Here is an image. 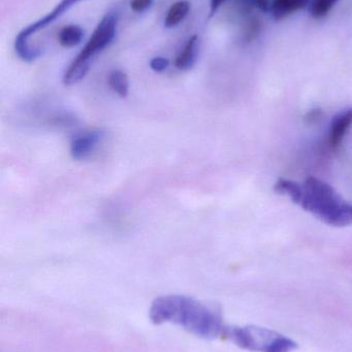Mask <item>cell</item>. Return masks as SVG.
Masks as SVG:
<instances>
[{
  "label": "cell",
  "instance_id": "6da1fadb",
  "mask_svg": "<svg viewBox=\"0 0 352 352\" xmlns=\"http://www.w3.org/2000/svg\"><path fill=\"white\" fill-rule=\"evenodd\" d=\"M278 194L289 197L304 210L335 227L352 225V204L343 200L334 188L310 176L303 184L280 178L274 186Z\"/></svg>",
  "mask_w": 352,
  "mask_h": 352
},
{
  "label": "cell",
  "instance_id": "7a4b0ae2",
  "mask_svg": "<svg viewBox=\"0 0 352 352\" xmlns=\"http://www.w3.org/2000/svg\"><path fill=\"white\" fill-rule=\"evenodd\" d=\"M150 320L155 324L174 322L205 339L223 336L227 329L216 310L186 296L169 295L155 299L150 308Z\"/></svg>",
  "mask_w": 352,
  "mask_h": 352
},
{
  "label": "cell",
  "instance_id": "3957f363",
  "mask_svg": "<svg viewBox=\"0 0 352 352\" xmlns=\"http://www.w3.org/2000/svg\"><path fill=\"white\" fill-rule=\"evenodd\" d=\"M119 14L115 10L107 12L97 24L90 38L87 41L82 51L76 59L70 63V67L63 76V84L72 86L82 80L88 74L93 60L101 54L105 47L111 45L117 32Z\"/></svg>",
  "mask_w": 352,
  "mask_h": 352
},
{
  "label": "cell",
  "instance_id": "277c9868",
  "mask_svg": "<svg viewBox=\"0 0 352 352\" xmlns=\"http://www.w3.org/2000/svg\"><path fill=\"white\" fill-rule=\"evenodd\" d=\"M80 1H82V0H61L60 3L57 4L51 12L45 14L43 18L39 19L37 22L29 25L26 28L23 29L19 33L18 36L16 37V41H14V51H16L18 57L24 62H33L37 60L41 56V50L39 47H31L30 43H29V38L37 31L45 28L48 25L57 20L66 10H70V6Z\"/></svg>",
  "mask_w": 352,
  "mask_h": 352
},
{
  "label": "cell",
  "instance_id": "5b68a950",
  "mask_svg": "<svg viewBox=\"0 0 352 352\" xmlns=\"http://www.w3.org/2000/svg\"><path fill=\"white\" fill-rule=\"evenodd\" d=\"M225 336L229 337L238 346L253 352H269L279 334L256 327H236L227 329Z\"/></svg>",
  "mask_w": 352,
  "mask_h": 352
},
{
  "label": "cell",
  "instance_id": "8992f818",
  "mask_svg": "<svg viewBox=\"0 0 352 352\" xmlns=\"http://www.w3.org/2000/svg\"><path fill=\"white\" fill-rule=\"evenodd\" d=\"M105 138L103 129L90 130L76 136L70 144V155L74 160H85L97 148Z\"/></svg>",
  "mask_w": 352,
  "mask_h": 352
},
{
  "label": "cell",
  "instance_id": "52a82bcc",
  "mask_svg": "<svg viewBox=\"0 0 352 352\" xmlns=\"http://www.w3.org/2000/svg\"><path fill=\"white\" fill-rule=\"evenodd\" d=\"M352 126V107L339 111L331 122L328 142L333 151L340 148L349 130Z\"/></svg>",
  "mask_w": 352,
  "mask_h": 352
},
{
  "label": "cell",
  "instance_id": "ba28073f",
  "mask_svg": "<svg viewBox=\"0 0 352 352\" xmlns=\"http://www.w3.org/2000/svg\"><path fill=\"white\" fill-rule=\"evenodd\" d=\"M198 49H200V41H198V35H194L188 39L181 53L176 58V67L179 70L191 69L198 60Z\"/></svg>",
  "mask_w": 352,
  "mask_h": 352
},
{
  "label": "cell",
  "instance_id": "9c48e42d",
  "mask_svg": "<svg viewBox=\"0 0 352 352\" xmlns=\"http://www.w3.org/2000/svg\"><path fill=\"white\" fill-rule=\"evenodd\" d=\"M311 0H272L270 10L276 20L287 18L309 6Z\"/></svg>",
  "mask_w": 352,
  "mask_h": 352
},
{
  "label": "cell",
  "instance_id": "30bf717a",
  "mask_svg": "<svg viewBox=\"0 0 352 352\" xmlns=\"http://www.w3.org/2000/svg\"><path fill=\"white\" fill-rule=\"evenodd\" d=\"M190 8L191 6L186 0H180L174 3L165 16V26L167 28H174V27L178 26L186 18Z\"/></svg>",
  "mask_w": 352,
  "mask_h": 352
},
{
  "label": "cell",
  "instance_id": "8fae6325",
  "mask_svg": "<svg viewBox=\"0 0 352 352\" xmlns=\"http://www.w3.org/2000/svg\"><path fill=\"white\" fill-rule=\"evenodd\" d=\"M84 38V30L78 25H68L60 30L58 41L64 47H74L80 45Z\"/></svg>",
  "mask_w": 352,
  "mask_h": 352
},
{
  "label": "cell",
  "instance_id": "7c38bea8",
  "mask_svg": "<svg viewBox=\"0 0 352 352\" xmlns=\"http://www.w3.org/2000/svg\"><path fill=\"white\" fill-rule=\"evenodd\" d=\"M110 88L119 95L120 97L124 98L127 96L128 91H130V80H128L127 74L122 70L116 69L111 72L107 78Z\"/></svg>",
  "mask_w": 352,
  "mask_h": 352
},
{
  "label": "cell",
  "instance_id": "4fadbf2b",
  "mask_svg": "<svg viewBox=\"0 0 352 352\" xmlns=\"http://www.w3.org/2000/svg\"><path fill=\"white\" fill-rule=\"evenodd\" d=\"M339 1L340 0H311L309 4L310 14L315 19L324 18Z\"/></svg>",
  "mask_w": 352,
  "mask_h": 352
},
{
  "label": "cell",
  "instance_id": "5bb4252c",
  "mask_svg": "<svg viewBox=\"0 0 352 352\" xmlns=\"http://www.w3.org/2000/svg\"><path fill=\"white\" fill-rule=\"evenodd\" d=\"M169 66V59L163 57H155L150 61V67L153 72H163Z\"/></svg>",
  "mask_w": 352,
  "mask_h": 352
},
{
  "label": "cell",
  "instance_id": "9a60e30c",
  "mask_svg": "<svg viewBox=\"0 0 352 352\" xmlns=\"http://www.w3.org/2000/svg\"><path fill=\"white\" fill-rule=\"evenodd\" d=\"M153 0H132L130 8L136 12H143L152 6Z\"/></svg>",
  "mask_w": 352,
  "mask_h": 352
},
{
  "label": "cell",
  "instance_id": "2e32d148",
  "mask_svg": "<svg viewBox=\"0 0 352 352\" xmlns=\"http://www.w3.org/2000/svg\"><path fill=\"white\" fill-rule=\"evenodd\" d=\"M229 1V0H211L210 1V12H209V16L212 18L215 14H216L217 10L221 8L222 4H225V2Z\"/></svg>",
  "mask_w": 352,
  "mask_h": 352
}]
</instances>
